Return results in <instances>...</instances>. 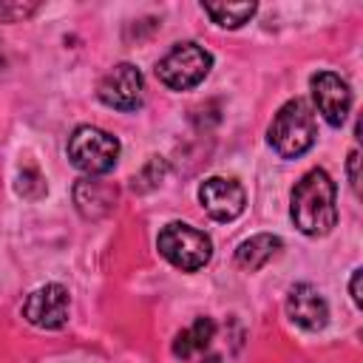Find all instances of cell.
Returning <instances> with one entry per match:
<instances>
[{
	"mask_svg": "<svg viewBox=\"0 0 363 363\" xmlns=\"http://www.w3.org/2000/svg\"><path fill=\"white\" fill-rule=\"evenodd\" d=\"M213 337H216V320L207 318V315H201V318H196L187 329H182V332L176 335V340H173V354L182 357V360H190V357L207 352L210 343H213Z\"/></svg>",
	"mask_w": 363,
	"mask_h": 363,
	"instance_id": "7c38bea8",
	"label": "cell"
},
{
	"mask_svg": "<svg viewBox=\"0 0 363 363\" xmlns=\"http://www.w3.org/2000/svg\"><path fill=\"white\" fill-rule=\"evenodd\" d=\"M156 250L162 252V258H167L173 267L184 269V272H196V269L207 267L213 258L210 235L184 221H170L167 227H162V233L156 238Z\"/></svg>",
	"mask_w": 363,
	"mask_h": 363,
	"instance_id": "3957f363",
	"label": "cell"
},
{
	"mask_svg": "<svg viewBox=\"0 0 363 363\" xmlns=\"http://www.w3.org/2000/svg\"><path fill=\"white\" fill-rule=\"evenodd\" d=\"M278 250H281V238H278V235H272V233H258V235H250L247 241L238 244V250H235V264H238L241 269L255 272V269H261L269 258H275Z\"/></svg>",
	"mask_w": 363,
	"mask_h": 363,
	"instance_id": "4fadbf2b",
	"label": "cell"
},
{
	"mask_svg": "<svg viewBox=\"0 0 363 363\" xmlns=\"http://www.w3.org/2000/svg\"><path fill=\"white\" fill-rule=\"evenodd\" d=\"M14 187H17V193H20L23 199H43V196H45V179H43V173H40L37 167H31V164L20 167Z\"/></svg>",
	"mask_w": 363,
	"mask_h": 363,
	"instance_id": "9a60e30c",
	"label": "cell"
},
{
	"mask_svg": "<svg viewBox=\"0 0 363 363\" xmlns=\"http://www.w3.org/2000/svg\"><path fill=\"white\" fill-rule=\"evenodd\" d=\"M96 96L108 105V108H116V111H136L145 99V79H142V71L130 62H119L113 65L102 79H99V88H96Z\"/></svg>",
	"mask_w": 363,
	"mask_h": 363,
	"instance_id": "8992f818",
	"label": "cell"
},
{
	"mask_svg": "<svg viewBox=\"0 0 363 363\" xmlns=\"http://www.w3.org/2000/svg\"><path fill=\"white\" fill-rule=\"evenodd\" d=\"M360 275H363V269H360V267H357V269H352L349 292H352V301H354V306H363V295H360Z\"/></svg>",
	"mask_w": 363,
	"mask_h": 363,
	"instance_id": "ac0fdd59",
	"label": "cell"
},
{
	"mask_svg": "<svg viewBox=\"0 0 363 363\" xmlns=\"http://www.w3.org/2000/svg\"><path fill=\"white\" fill-rule=\"evenodd\" d=\"M210 68L213 54L207 48L199 43H179L156 62V77L170 91H190L210 74Z\"/></svg>",
	"mask_w": 363,
	"mask_h": 363,
	"instance_id": "5b68a950",
	"label": "cell"
},
{
	"mask_svg": "<svg viewBox=\"0 0 363 363\" xmlns=\"http://www.w3.org/2000/svg\"><path fill=\"white\" fill-rule=\"evenodd\" d=\"M68 159L88 176H105L116 167L119 139L102 128L79 125L68 136Z\"/></svg>",
	"mask_w": 363,
	"mask_h": 363,
	"instance_id": "277c9868",
	"label": "cell"
},
{
	"mask_svg": "<svg viewBox=\"0 0 363 363\" xmlns=\"http://www.w3.org/2000/svg\"><path fill=\"white\" fill-rule=\"evenodd\" d=\"M74 204L85 218H99L116 204V187L94 176H85L74 184Z\"/></svg>",
	"mask_w": 363,
	"mask_h": 363,
	"instance_id": "8fae6325",
	"label": "cell"
},
{
	"mask_svg": "<svg viewBox=\"0 0 363 363\" xmlns=\"http://www.w3.org/2000/svg\"><path fill=\"white\" fill-rule=\"evenodd\" d=\"M71 295L62 284H45L34 289L23 303V318L37 329H60L68 320Z\"/></svg>",
	"mask_w": 363,
	"mask_h": 363,
	"instance_id": "ba28073f",
	"label": "cell"
},
{
	"mask_svg": "<svg viewBox=\"0 0 363 363\" xmlns=\"http://www.w3.org/2000/svg\"><path fill=\"white\" fill-rule=\"evenodd\" d=\"M201 363H221V357L218 354H210V357H201Z\"/></svg>",
	"mask_w": 363,
	"mask_h": 363,
	"instance_id": "d6986e66",
	"label": "cell"
},
{
	"mask_svg": "<svg viewBox=\"0 0 363 363\" xmlns=\"http://www.w3.org/2000/svg\"><path fill=\"white\" fill-rule=\"evenodd\" d=\"M199 201L204 207V213L213 221H233L244 213L247 207V196L244 187L235 179H224V176H210L201 182L199 187Z\"/></svg>",
	"mask_w": 363,
	"mask_h": 363,
	"instance_id": "9c48e42d",
	"label": "cell"
},
{
	"mask_svg": "<svg viewBox=\"0 0 363 363\" xmlns=\"http://www.w3.org/2000/svg\"><path fill=\"white\" fill-rule=\"evenodd\" d=\"M286 315L306 332H318L326 326L329 320V306H326V298L320 295L318 286L312 284H295L286 295Z\"/></svg>",
	"mask_w": 363,
	"mask_h": 363,
	"instance_id": "30bf717a",
	"label": "cell"
},
{
	"mask_svg": "<svg viewBox=\"0 0 363 363\" xmlns=\"http://www.w3.org/2000/svg\"><path fill=\"white\" fill-rule=\"evenodd\" d=\"M357 162H360V153L352 150L349 153V162H346V170H349V182H352V190L357 193L360 190V173H357Z\"/></svg>",
	"mask_w": 363,
	"mask_h": 363,
	"instance_id": "e0dca14e",
	"label": "cell"
},
{
	"mask_svg": "<svg viewBox=\"0 0 363 363\" xmlns=\"http://www.w3.org/2000/svg\"><path fill=\"white\" fill-rule=\"evenodd\" d=\"M309 88H312V102H315L318 113L332 128H340L349 116V108H352L349 82L335 71H318V74H312Z\"/></svg>",
	"mask_w": 363,
	"mask_h": 363,
	"instance_id": "52a82bcc",
	"label": "cell"
},
{
	"mask_svg": "<svg viewBox=\"0 0 363 363\" xmlns=\"http://www.w3.org/2000/svg\"><path fill=\"white\" fill-rule=\"evenodd\" d=\"M201 9L221 28H241L258 11L255 3H201Z\"/></svg>",
	"mask_w": 363,
	"mask_h": 363,
	"instance_id": "5bb4252c",
	"label": "cell"
},
{
	"mask_svg": "<svg viewBox=\"0 0 363 363\" xmlns=\"http://www.w3.org/2000/svg\"><path fill=\"white\" fill-rule=\"evenodd\" d=\"M40 9V3H26V0H0V23H17L31 17Z\"/></svg>",
	"mask_w": 363,
	"mask_h": 363,
	"instance_id": "2e32d148",
	"label": "cell"
},
{
	"mask_svg": "<svg viewBox=\"0 0 363 363\" xmlns=\"http://www.w3.org/2000/svg\"><path fill=\"white\" fill-rule=\"evenodd\" d=\"M318 128H315V113L303 99H289L278 108V113L269 122L267 139L272 150L281 159H298L315 145Z\"/></svg>",
	"mask_w": 363,
	"mask_h": 363,
	"instance_id": "7a4b0ae2",
	"label": "cell"
},
{
	"mask_svg": "<svg viewBox=\"0 0 363 363\" xmlns=\"http://www.w3.org/2000/svg\"><path fill=\"white\" fill-rule=\"evenodd\" d=\"M289 216L303 235H326L337 224V187L332 176L320 167H312L292 187Z\"/></svg>",
	"mask_w": 363,
	"mask_h": 363,
	"instance_id": "6da1fadb",
	"label": "cell"
}]
</instances>
